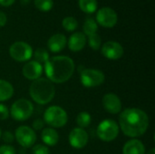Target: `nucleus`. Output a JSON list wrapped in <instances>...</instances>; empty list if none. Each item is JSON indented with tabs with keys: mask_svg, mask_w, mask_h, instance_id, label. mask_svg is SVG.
I'll use <instances>...</instances> for the list:
<instances>
[{
	"mask_svg": "<svg viewBox=\"0 0 155 154\" xmlns=\"http://www.w3.org/2000/svg\"><path fill=\"white\" fill-rule=\"evenodd\" d=\"M1 137L3 138L4 142H5V143H12V142L14 141V139H15V136H14V135L12 134V133H10L9 131L4 132V133L1 134Z\"/></svg>",
	"mask_w": 155,
	"mask_h": 154,
	"instance_id": "obj_30",
	"label": "nucleus"
},
{
	"mask_svg": "<svg viewBox=\"0 0 155 154\" xmlns=\"http://www.w3.org/2000/svg\"><path fill=\"white\" fill-rule=\"evenodd\" d=\"M0 154H16V152L13 146L5 144L0 146Z\"/></svg>",
	"mask_w": 155,
	"mask_h": 154,
	"instance_id": "obj_28",
	"label": "nucleus"
},
{
	"mask_svg": "<svg viewBox=\"0 0 155 154\" xmlns=\"http://www.w3.org/2000/svg\"><path fill=\"white\" fill-rule=\"evenodd\" d=\"M123 154H145V147L140 140L132 139L124 144Z\"/></svg>",
	"mask_w": 155,
	"mask_h": 154,
	"instance_id": "obj_17",
	"label": "nucleus"
},
{
	"mask_svg": "<svg viewBox=\"0 0 155 154\" xmlns=\"http://www.w3.org/2000/svg\"><path fill=\"white\" fill-rule=\"evenodd\" d=\"M97 0H79V6L82 11L87 14H93L97 9Z\"/></svg>",
	"mask_w": 155,
	"mask_h": 154,
	"instance_id": "obj_20",
	"label": "nucleus"
},
{
	"mask_svg": "<svg viewBox=\"0 0 155 154\" xmlns=\"http://www.w3.org/2000/svg\"><path fill=\"white\" fill-rule=\"evenodd\" d=\"M9 117V110L5 105L0 103V120H6Z\"/></svg>",
	"mask_w": 155,
	"mask_h": 154,
	"instance_id": "obj_29",
	"label": "nucleus"
},
{
	"mask_svg": "<svg viewBox=\"0 0 155 154\" xmlns=\"http://www.w3.org/2000/svg\"><path fill=\"white\" fill-rule=\"evenodd\" d=\"M119 125L124 135L136 138L145 133L149 127V117L138 108H127L119 117Z\"/></svg>",
	"mask_w": 155,
	"mask_h": 154,
	"instance_id": "obj_1",
	"label": "nucleus"
},
{
	"mask_svg": "<svg viewBox=\"0 0 155 154\" xmlns=\"http://www.w3.org/2000/svg\"><path fill=\"white\" fill-rule=\"evenodd\" d=\"M41 138L45 145L54 146L59 141V134L54 128H46L43 130Z\"/></svg>",
	"mask_w": 155,
	"mask_h": 154,
	"instance_id": "obj_18",
	"label": "nucleus"
},
{
	"mask_svg": "<svg viewBox=\"0 0 155 154\" xmlns=\"http://www.w3.org/2000/svg\"><path fill=\"white\" fill-rule=\"evenodd\" d=\"M74 61L65 55L53 56L45 64L46 77L53 84H63L68 81L74 72Z\"/></svg>",
	"mask_w": 155,
	"mask_h": 154,
	"instance_id": "obj_2",
	"label": "nucleus"
},
{
	"mask_svg": "<svg viewBox=\"0 0 155 154\" xmlns=\"http://www.w3.org/2000/svg\"><path fill=\"white\" fill-rule=\"evenodd\" d=\"M34 112V105L26 99H19L15 101L10 110L12 118L15 121L23 122L29 119Z\"/></svg>",
	"mask_w": 155,
	"mask_h": 154,
	"instance_id": "obj_5",
	"label": "nucleus"
},
{
	"mask_svg": "<svg viewBox=\"0 0 155 154\" xmlns=\"http://www.w3.org/2000/svg\"><path fill=\"white\" fill-rule=\"evenodd\" d=\"M15 0H0V5L3 6H10L14 4Z\"/></svg>",
	"mask_w": 155,
	"mask_h": 154,
	"instance_id": "obj_33",
	"label": "nucleus"
},
{
	"mask_svg": "<svg viewBox=\"0 0 155 154\" xmlns=\"http://www.w3.org/2000/svg\"><path fill=\"white\" fill-rule=\"evenodd\" d=\"M98 30L97 23L93 18H86L84 24V34L87 36L96 34Z\"/></svg>",
	"mask_w": 155,
	"mask_h": 154,
	"instance_id": "obj_21",
	"label": "nucleus"
},
{
	"mask_svg": "<svg viewBox=\"0 0 155 154\" xmlns=\"http://www.w3.org/2000/svg\"><path fill=\"white\" fill-rule=\"evenodd\" d=\"M96 133L101 141L106 143L112 142L115 140L119 134V125L114 120H104L99 123Z\"/></svg>",
	"mask_w": 155,
	"mask_h": 154,
	"instance_id": "obj_6",
	"label": "nucleus"
},
{
	"mask_svg": "<svg viewBox=\"0 0 155 154\" xmlns=\"http://www.w3.org/2000/svg\"><path fill=\"white\" fill-rule=\"evenodd\" d=\"M20 2H21V4H22V5H26L30 2V0H20Z\"/></svg>",
	"mask_w": 155,
	"mask_h": 154,
	"instance_id": "obj_34",
	"label": "nucleus"
},
{
	"mask_svg": "<svg viewBox=\"0 0 155 154\" xmlns=\"http://www.w3.org/2000/svg\"><path fill=\"white\" fill-rule=\"evenodd\" d=\"M29 94L35 103L44 105L54 99L55 89L54 84L47 78H38L31 84Z\"/></svg>",
	"mask_w": 155,
	"mask_h": 154,
	"instance_id": "obj_3",
	"label": "nucleus"
},
{
	"mask_svg": "<svg viewBox=\"0 0 155 154\" xmlns=\"http://www.w3.org/2000/svg\"><path fill=\"white\" fill-rule=\"evenodd\" d=\"M1 134H2V132H1V129H0V137H1Z\"/></svg>",
	"mask_w": 155,
	"mask_h": 154,
	"instance_id": "obj_36",
	"label": "nucleus"
},
{
	"mask_svg": "<svg viewBox=\"0 0 155 154\" xmlns=\"http://www.w3.org/2000/svg\"><path fill=\"white\" fill-rule=\"evenodd\" d=\"M62 25L64 26V28L66 30V31H69V32H72V31H74L77 26H78V22L77 20L73 17V16H66L63 19V22H62Z\"/></svg>",
	"mask_w": 155,
	"mask_h": 154,
	"instance_id": "obj_23",
	"label": "nucleus"
},
{
	"mask_svg": "<svg viewBox=\"0 0 155 154\" xmlns=\"http://www.w3.org/2000/svg\"><path fill=\"white\" fill-rule=\"evenodd\" d=\"M148 154H155V149H151L149 152H148Z\"/></svg>",
	"mask_w": 155,
	"mask_h": 154,
	"instance_id": "obj_35",
	"label": "nucleus"
},
{
	"mask_svg": "<svg viewBox=\"0 0 155 154\" xmlns=\"http://www.w3.org/2000/svg\"><path fill=\"white\" fill-rule=\"evenodd\" d=\"M118 20V15L116 12L111 7H102L97 11L96 14V23L100 25L111 28L114 27Z\"/></svg>",
	"mask_w": 155,
	"mask_h": 154,
	"instance_id": "obj_10",
	"label": "nucleus"
},
{
	"mask_svg": "<svg viewBox=\"0 0 155 154\" xmlns=\"http://www.w3.org/2000/svg\"><path fill=\"white\" fill-rule=\"evenodd\" d=\"M9 54L15 61L25 62L32 57L33 49L27 43L18 41L9 47Z\"/></svg>",
	"mask_w": 155,
	"mask_h": 154,
	"instance_id": "obj_8",
	"label": "nucleus"
},
{
	"mask_svg": "<svg viewBox=\"0 0 155 154\" xmlns=\"http://www.w3.org/2000/svg\"><path fill=\"white\" fill-rule=\"evenodd\" d=\"M34 57H35V61L38 62V63H44L45 64L47 62V60L49 59V54L47 53V51L44 48H38L35 50V54H34Z\"/></svg>",
	"mask_w": 155,
	"mask_h": 154,
	"instance_id": "obj_25",
	"label": "nucleus"
},
{
	"mask_svg": "<svg viewBox=\"0 0 155 154\" xmlns=\"http://www.w3.org/2000/svg\"><path fill=\"white\" fill-rule=\"evenodd\" d=\"M67 39L65 35H64L63 34H55L49 38L47 42V46L51 52L59 53L65 47Z\"/></svg>",
	"mask_w": 155,
	"mask_h": 154,
	"instance_id": "obj_16",
	"label": "nucleus"
},
{
	"mask_svg": "<svg viewBox=\"0 0 155 154\" xmlns=\"http://www.w3.org/2000/svg\"><path fill=\"white\" fill-rule=\"evenodd\" d=\"M14 94L13 85L5 81L0 79V102H5L9 100Z\"/></svg>",
	"mask_w": 155,
	"mask_h": 154,
	"instance_id": "obj_19",
	"label": "nucleus"
},
{
	"mask_svg": "<svg viewBox=\"0 0 155 154\" xmlns=\"http://www.w3.org/2000/svg\"><path fill=\"white\" fill-rule=\"evenodd\" d=\"M105 80L104 74L96 69H84L80 73L81 84L88 88L99 86L104 84Z\"/></svg>",
	"mask_w": 155,
	"mask_h": 154,
	"instance_id": "obj_7",
	"label": "nucleus"
},
{
	"mask_svg": "<svg viewBox=\"0 0 155 154\" xmlns=\"http://www.w3.org/2000/svg\"><path fill=\"white\" fill-rule=\"evenodd\" d=\"M88 44L89 46L94 49V50H98L101 47V44H102V39L100 37L99 34H94L92 35L88 36Z\"/></svg>",
	"mask_w": 155,
	"mask_h": 154,
	"instance_id": "obj_26",
	"label": "nucleus"
},
{
	"mask_svg": "<svg viewBox=\"0 0 155 154\" xmlns=\"http://www.w3.org/2000/svg\"><path fill=\"white\" fill-rule=\"evenodd\" d=\"M92 122V117L90 115V113H88L87 112H81L76 118V123L79 126V128H86L90 125Z\"/></svg>",
	"mask_w": 155,
	"mask_h": 154,
	"instance_id": "obj_22",
	"label": "nucleus"
},
{
	"mask_svg": "<svg viewBox=\"0 0 155 154\" xmlns=\"http://www.w3.org/2000/svg\"><path fill=\"white\" fill-rule=\"evenodd\" d=\"M88 133L82 128H74L69 134V143L74 149H83L88 143Z\"/></svg>",
	"mask_w": 155,
	"mask_h": 154,
	"instance_id": "obj_12",
	"label": "nucleus"
},
{
	"mask_svg": "<svg viewBox=\"0 0 155 154\" xmlns=\"http://www.w3.org/2000/svg\"><path fill=\"white\" fill-rule=\"evenodd\" d=\"M44 125H45V122H44L42 119H40V118L35 119V120L34 121V123H33V128H34L35 131L41 130V129L44 127Z\"/></svg>",
	"mask_w": 155,
	"mask_h": 154,
	"instance_id": "obj_31",
	"label": "nucleus"
},
{
	"mask_svg": "<svg viewBox=\"0 0 155 154\" xmlns=\"http://www.w3.org/2000/svg\"><path fill=\"white\" fill-rule=\"evenodd\" d=\"M15 138L22 147L30 148L36 142V133L28 126H20L15 130Z\"/></svg>",
	"mask_w": 155,
	"mask_h": 154,
	"instance_id": "obj_9",
	"label": "nucleus"
},
{
	"mask_svg": "<svg viewBox=\"0 0 155 154\" xmlns=\"http://www.w3.org/2000/svg\"><path fill=\"white\" fill-rule=\"evenodd\" d=\"M86 41V35L84 33H74L68 40V47L73 52H79L85 46Z\"/></svg>",
	"mask_w": 155,
	"mask_h": 154,
	"instance_id": "obj_15",
	"label": "nucleus"
},
{
	"mask_svg": "<svg viewBox=\"0 0 155 154\" xmlns=\"http://www.w3.org/2000/svg\"><path fill=\"white\" fill-rule=\"evenodd\" d=\"M22 73H23V75L26 79L35 81V80L40 78V76L43 73V66L40 63H38L35 60H32V61L27 62L24 65V67L22 69Z\"/></svg>",
	"mask_w": 155,
	"mask_h": 154,
	"instance_id": "obj_14",
	"label": "nucleus"
},
{
	"mask_svg": "<svg viewBox=\"0 0 155 154\" xmlns=\"http://www.w3.org/2000/svg\"><path fill=\"white\" fill-rule=\"evenodd\" d=\"M6 21H7V17H6V15L0 11V27L2 26H5V24H6Z\"/></svg>",
	"mask_w": 155,
	"mask_h": 154,
	"instance_id": "obj_32",
	"label": "nucleus"
},
{
	"mask_svg": "<svg viewBox=\"0 0 155 154\" xmlns=\"http://www.w3.org/2000/svg\"><path fill=\"white\" fill-rule=\"evenodd\" d=\"M101 52L102 54L109 60H118L124 54V48L117 42L108 41L103 44Z\"/></svg>",
	"mask_w": 155,
	"mask_h": 154,
	"instance_id": "obj_11",
	"label": "nucleus"
},
{
	"mask_svg": "<svg viewBox=\"0 0 155 154\" xmlns=\"http://www.w3.org/2000/svg\"><path fill=\"white\" fill-rule=\"evenodd\" d=\"M35 5L40 11L47 12L52 9L54 3L53 0H35Z\"/></svg>",
	"mask_w": 155,
	"mask_h": 154,
	"instance_id": "obj_24",
	"label": "nucleus"
},
{
	"mask_svg": "<svg viewBox=\"0 0 155 154\" xmlns=\"http://www.w3.org/2000/svg\"><path fill=\"white\" fill-rule=\"evenodd\" d=\"M68 121L66 112L60 106L53 105L48 107L44 113V122L51 127H64Z\"/></svg>",
	"mask_w": 155,
	"mask_h": 154,
	"instance_id": "obj_4",
	"label": "nucleus"
},
{
	"mask_svg": "<svg viewBox=\"0 0 155 154\" xmlns=\"http://www.w3.org/2000/svg\"><path fill=\"white\" fill-rule=\"evenodd\" d=\"M104 110L112 114H117L122 110V103L115 93H106L102 100Z\"/></svg>",
	"mask_w": 155,
	"mask_h": 154,
	"instance_id": "obj_13",
	"label": "nucleus"
},
{
	"mask_svg": "<svg viewBox=\"0 0 155 154\" xmlns=\"http://www.w3.org/2000/svg\"><path fill=\"white\" fill-rule=\"evenodd\" d=\"M32 153L33 154H49V149L43 144H37L33 147L32 149Z\"/></svg>",
	"mask_w": 155,
	"mask_h": 154,
	"instance_id": "obj_27",
	"label": "nucleus"
}]
</instances>
